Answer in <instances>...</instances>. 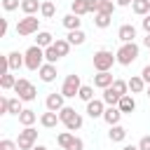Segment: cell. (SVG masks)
<instances>
[{"mask_svg":"<svg viewBox=\"0 0 150 150\" xmlns=\"http://www.w3.org/2000/svg\"><path fill=\"white\" fill-rule=\"evenodd\" d=\"M59 122H61V120H59V112H54V110H47V112L40 115V124H42L45 129H54Z\"/></svg>","mask_w":150,"mask_h":150,"instance_id":"obj_13","label":"cell"},{"mask_svg":"<svg viewBox=\"0 0 150 150\" xmlns=\"http://www.w3.org/2000/svg\"><path fill=\"white\" fill-rule=\"evenodd\" d=\"M80 21H82V19H80L77 14H73V12L63 16V26H66L68 30H75V28H80Z\"/></svg>","mask_w":150,"mask_h":150,"instance_id":"obj_27","label":"cell"},{"mask_svg":"<svg viewBox=\"0 0 150 150\" xmlns=\"http://www.w3.org/2000/svg\"><path fill=\"white\" fill-rule=\"evenodd\" d=\"M19 7H21V0H2L5 12H12V9H19Z\"/></svg>","mask_w":150,"mask_h":150,"instance_id":"obj_39","label":"cell"},{"mask_svg":"<svg viewBox=\"0 0 150 150\" xmlns=\"http://www.w3.org/2000/svg\"><path fill=\"white\" fill-rule=\"evenodd\" d=\"M77 96H80V98H82L84 103H89V101L94 98V87H91V84H82V87H80V94H77Z\"/></svg>","mask_w":150,"mask_h":150,"instance_id":"obj_34","label":"cell"},{"mask_svg":"<svg viewBox=\"0 0 150 150\" xmlns=\"http://www.w3.org/2000/svg\"><path fill=\"white\" fill-rule=\"evenodd\" d=\"M21 103H23V101H21L19 96H16V98H9V115H16V117H19V115H21V110H23V105H21Z\"/></svg>","mask_w":150,"mask_h":150,"instance_id":"obj_35","label":"cell"},{"mask_svg":"<svg viewBox=\"0 0 150 150\" xmlns=\"http://www.w3.org/2000/svg\"><path fill=\"white\" fill-rule=\"evenodd\" d=\"M131 9H134V14L145 16V14H150V0H134L131 2Z\"/></svg>","mask_w":150,"mask_h":150,"instance_id":"obj_19","label":"cell"},{"mask_svg":"<svg viewBox=\"0 0 150 150\" xmlns=\"http://www.w3.org/2000/svg\"><path fill=\"white\" fill-rule=\"evenodd\" d=\"M110 19H112L110 14L96 12V14H94V26H96V28H108V26H110Z\"/></svg>","mask_w":150,"mask_h":150,"instance_id":"obj_28","label":"cell"},{"mask_svg":"<svg viewBox=\"0 0 150 150\" xmlns=\"http://www.w3.org/2000/svg\"><path fill=\"white\" fill-rule=\"evenodd\" d=\"M115 2H117V7H129L134 0H115Z\"/></svg>","mask_w":150,"mask_h":150,"instance_id":"obj_49","label":"cell"},{"mask_svg":"<svg viewBox=\"0 0 150 150\" xmlns=\"http://www.w3.org/2000/svg\"><path fill=\"white\" fill-rule=\"evenodd\" d=\"M120 98H122V96H117V94L112 91V87L103 89V101H105V105H117V103H120Z\"/></svg>","mask_w":150,"mask_h":150,"instance_id":"obj_31","label":"cell"},{"mask_svg":"<svg viewBox=\"0 0 150 150\" xmlns=\"http://www.w3.org/2000/svg\"><path fill=\"white\" fill-rule=\"evenodd\" d=\"M117 38H120L122 42H134V38H136V28H134L131 23H122L120 30H117Z\"/></svg>","mask_w":150,"mask_h":150,"instance_id":"obj_14","label":"cell"},{"mask_svg":"<svg viewBox=\"0 0 150 150\" xmlns=\"http://www.w3.org/2000/svg\"><path fill=\"white\" fill-rule=\"evenodd\" d=\"M16 148H19L16 141H9V138H2L0 141V150H16Z\"/></svg>","mask_w":150,"mask_h":150,"instance_id":"obj_40","label":"cell"},{"mask_svg":"<svg viewBox=\"0 0 150 150\" xmlns=\"http://www.w3.org/2000/svg\"><path fill=\"white\" fill-rule=\"evenodd\" d=\"M143 30H145V33H150V14H145V16H143Z\"/></svg>","mask_w":150,"mask_h":150,"instance_id":"obj_48","label":"cell"},{"mask_svg":"<svg viewBox=\"0 0 150 150\" xmlns=\"http://www.w3.org/2000/svg\"><path fill=\"white\" fill-rule=\"evenodd\" d=\"M14 94H16L21 101H33V98H35V94H38V89H35V84H33L30 80L19 77V80H16V84H14Z\"/></svg>","mask_w":150,"mask_h":150,"instance_id":"obj_4","label":"cell"},{"mask_svg":"<svg viewBox=\"0 0 150 150\" xmlns=\"http://www.w3.org/2000/svg\"><path fill=\"white\" fill-rule=\"evenodd\" d=\"M138 148H141V150H150V136H143V138L138 141Z\"/></svg>","mask_w":150,"mask_h":150,"instance_id":"obj_44","label":"cell"},{"mask_svg":"<svg viewBox=\"0 0 150 150\" xmlns=\"http://www.w3.org/2000/svg\"><path fill=\"white\" fill-rule=\"evenodd\" d=\"M40 14H42L45 19H52V16L56 14V7H54V2H52V0H42V5H40Z\"/></svg>","mask_w":150,"mask_h":150,"instance_id":"obj_26","label":"cell"},{"mask_svg":"<svg viewBox=\"0 0 150 150\" xmlns=\"http://www.w3.org/2000/svg\"><path fill=\"white\" fill-rule=\"evenodd\" d=\"M141 75H143V80H145V82L150 84V63H148V66H145V68L141 70Z\"/></svg>","mask_w":150,"mask_h":150,"instance_id":"obj_46","label":"cell"},{"mask_svg":"<svg viewBox=\"0 0 150 150\" xmlns=\"http://www.w3.org/2000/svg\"><path fill=\"white\" fill-rule=\"evenodd\" d=\"M70 45H82L84 40H87V35H84V30L82 28H75V30H68V38H66Z\"/></svg>","mask_w":150,"mask_h":150,"instance_id":"obj_23","label":"cell"},{"mask_svg":"<svg viewBox=\"0 0 150 150\" xmlns=\"http://www.w3.org/2000/svg\"><path fill=\"white\" fill-rule=\"evenodd\" d=\"M117 108H120L122 112H134V110H136V101H134V96H131V94H124V96L120 98Z\"/></svg>","mask_w":150,"mask_h":150,"instance_id":"obj_18","label":"cell"},{"mask_svg":"<svg viewBox=\"0 0 150 150\" xmlns=\"http://www.w3.org/2000/svg\"><path fill=\"white\" fill-rule=\"evenodd\" d=\"M38 73H40V80H42V82H52V80H56V63L45 61Z\"/></svg>","mask_w":150,"mask_h":150,"instance_id":"obj_9","label":"cell"},{"mask_svg":"<svg viewBox=\"0 0 150 150\" xmlns=\"http://www.w3.org/2000/svg\"><path fill=\"white\" fill-rule=\"evenodd\" d=\"M0 35H7V19H0Z\"/></svg>","mask_w":150,"mask_h":150,"instance_id":"obj_47","label":"cell"},{"mask_svg":"<svg viewBox=\"0 0 150 150\" xmlns=\"http://www.w3.org/2000/svg\"><path fill=\"white\" fill-rule=\"evenodd\" d=\"M33 33H40V19L35 14H26L16 23V35H33Z\"/></svg>","mask_w":150,"mask_h":150,"instance_id":"obj_3","label":"cell"},{"mask_svg":"<svg viewBox=\"0 0 150 150\" xmlns=\"http://www.w3.org/2000/svg\"><path fill=\"white\" fill-rule=\"evenodd\" d=\"M33 150H47V148H45V145H35Z\"/></svg>","mask_w":150,"mask_h":150,"instance_id":"obj_52","label":"cell"},{"mask_svg":"<svg viewBox=\"0 0 150 150\" xmlns=\"http://www.w3.org/2000/svg\"><path fill=\"white\" fill-rule=\"evenodd\" d=\"M80 87H82V82H80V75H68L66 80H63V87H61V94L66 96V98H73V96H77L80 94Z\"/></svg>","mask_w":150,"mask_h":150,"instance_id":"obj_7","label":"cell"},{"mask_svg":"<svg viewBox=\"0 0 150 150\" xmlns=\"http://www.w3.org/2000/svg\"><path fill=\"white\" fill-rule=\"evenodd\" d=\"M23 56H26V68H28V70H40L42 63L47 61V59H45V49L38 47V45L28 47V49L23 52Z\"/></svg>","mask_w":150,"mask_h":150,"instance_id":"obj_1","label":"cell"},{"mask_svg":"<svg viewBox=\"0 0 150 150\" xmlns=\"http://www.w3.org/2000/svg\"><path fill=\"white\" fill-rule=\"evenodd\" d=\"M35 45H38V47H42V49H47L49 45H54V35H52V33H47V30H40V33H38V38H35Z\"/></svg>","mask_w":150,"mask_h":150,"instance_id":"obj_20","label":"cell"},{"mask_svg":"<svg viewBox=\"0 0 150 150\" xmlns=\"http://www.w3.org/2000/svg\"><path fill=\"white\" fill-rule=\"evenodd\" d=\"M98 5H101V0H89V12H98Z\"/></svg>","mask_w":150,"mask_h":150,"instance_id":"obj_45","label":"cell"},{"mask_svg":"<svg viewBox=\"0 0 150 150\" xmlns=\"http://www.w3.org/2000/svg\"><path fill=\"white\" fill-rule=\"evenodd\" d=\"M122 115H124V112H122L117 105H108V108H105V112H103V120L112 127V124H120V117H122Z\"/></svg>","mask_w":150,"mask_h":150,"instance_id":"obj_12","label":"cell"},{"mask_svg":"<svg viewBox=\"0 0 150 150\" xmlns=\"http://www.w3.org/2000/svg\"><path fill=\"white\" fill-rule=\"evenodd\" d=\"M108 138H110L112 143H122V141L127 138V129H124L122 124H112L110 131H108Z\"/></svg>","mask_w":150,"mask_h":150,"instance_id":"obj_15","label":"cell"},{"mask_svg":"<svg viewBox=\"0 0 150 150\" xmlns=\"http://www.w3.org/2000/svg\"><path fill=\"white\" fill-rule=\"evenodd\" d=\"M40 0H21V12L23 14H35V12H40Z\"/></svg>","mask_w":150,"mask_h":150,"instance_id":"obj_24","label":"cell"},{"mask_svg":"<svg viewBox=\"0 0 150 150\" xmlns=\"http://www.w3.org/2000/svg\"><path fill=\"white\" fill-rule=\"evenodd\" d=\"M145 94H148V98H150V84H148V89H145Z\"/></svg>","mask_w":150,"mask_h":150,"instance_id":"obj_53","label":"cell"},{"mask_svg":"<svg viewBox=\"0 0 150 150\" xmlns=\"http://www.w3.org/2000/svg\"><path fill=\"white\" fill-rule=\"evenodd\" d=\"M35 120H38L35 110H28V108H23V110H21V115H19V122H21L23 127H33V124H35Z\"/></svg>","mask_w":150,"mask_h":150,"instance_id":"obj_21","label":"cell"},{"mask_svg":"<svg viewBox=\"0 0 150 150\" xmlns=\"http://www.w3.org/2000/svg\"><path fill=\"white\" fill-rule=\"evenodd\" d=\"M63 98H66L63 94H56V91H54V94H49V96H47V101H45V103H47V110L59 112V110L66 105V103H63Z\"/></svg>","mask_w":150,"mask_h":150,"instance_id":"obj_11","label":"cell"},{"mask_svg":"<svg viewBox=\"0 0 150 150\" xmlns=\"http://www.w3.org/2000/svg\"><path fill=\"white\" fill-rule=\"evenodd\" d=\"M75 112H77L75 108H70V105H63V108L59 110V120H61V122L66 124V122H68V120H70V117H73Z\"/></svg>","mask_w":150,"mask_h":150,"instance_id":"obj_37","label":"cell"},{"mask_svg":"<svg viewBox=\"0 0 150 150\" xmlns=\"http://www.w3.org/2000/svg\"><path fill=\"white\" fill-rule=\"evenodd\" d=\"M122 150H141V148H138V145H124Z\"/></svg>","mask_w":150,"mask_h":150,"instance_id":"obj_51","label":"cell"},{"mask_svg":"<svg viewBox=\"0 0 150 150\" xmlns=\"http://www.w3.org/2000/svg\"><path fill=\"white\" fill-rule=\"evenodd\" d=\"M110 87H112V91H115L117 96H124V94H129V80H115Z\"/></svg>","mask_w":150,"mask_h":150,"instance_id":"obj_29","label":"cell"},{"mask_svg":"<svg viewBox=\"0 0 150 150\" xmlns=\"http://www.w3.org/2000/svg\"><path fill=\"white\" fill-rule=\"evenodd\" d=\"M68 150H84V141H82V138H75L73 145H70Z\"/></svg>","mask_w":150,"mask_h":150,"instance_id":"obj_43","label":"cell"},{"mask_svg":"<svg viewBox=\"0 0 150 150\" xmlns=\"http://www.w3.org/2000/svg\"><path fill=\"white\" fill-rule=\"evenodd\" d=\"M115 61H117V56H112V52H108V49H98L94 54V68L96 70H110Z\"/></svg>","mask_w":150,"mask_h":150,"instance_id":"obj_5","label":"cell"},{"mask_svg":"<svg viewBox=\"0 0 150 150\" xmlns=\"http://www.w3.org/2000/svg\"><path fill=\"white\" fill-rule=\"evenodd\" d=\"M129 89H131L134 94H143V91L148 89V82L143 80V75H134V77L129 80Z\"/></svg>","mask_w":150,"mask_h":150,"instance_id":"obj_16","label":"cell"},{"mask_svg":"<svg viewBox=\"0 0 150 150\" xmlns=\"http://www.w3.org/2000/svg\"><path fill=\"white\" fill-rule=\"evenodd\" d=\"M12 68H9V61H7V56H0V75H5V73H9Z\"/></svg>","mask_w":150,"mask_h":150,"instance_id":"obj_42","label":"cell"},{"mask_svg":"<svg viewBox=\"0 0 150 150\" xmlns=\"http://www.w3.org/2000/svg\"><path fill=\"white\" fill-rule=\"evenodd\" d=\"M115 7H117V2H112V0H101V5H98V12H103V14H110V16H112Z\"/></svg>","mask_w":150,"mask_h":150,"instance_id":"obj_36","label":"cell"},{"mask_svg":"<svg viewBox=\"0 0 150 150\" xmlns=\"http://www.w3.org/2000/svg\"><path fill=\"white\" fill-rule=\"evenodd\" d=\"M45 59H47V61H49V63H56V61H59V59H61V56H59V52H56V47H54V45H49V47H47V49H45Z\"/></svg>","mask_w":150,"mask_h":150,"instance_id":"obj_38","label":"cell"},{"mask_svg":"<svg viewBox=\"0 0 150 150\" xmlns=\"http://www.w3.org/2000/svg\"><path fill=\"white\" fill-rule=\"evenodd\" d=\"M7 61H9V68L12 70H19L21 66H26V56L19 54V52H9L7 54Z\"/></svg>","mask_w":150,"mask_h":150,"instance_id":"obj_17","label":"cell"},{"mask_svg":"<svg viewBox=\"0 0 150 150\" xmlns=\"http://www.w3.org/2000/svg\"><path fill=\"white\" fill-rule=\"evenodd\" d=\"M75 138H77V136H75L73 131H63V134H59V136H56V143H59L63 150H68V148L73 145V141H75Z\"/></svg>","mask_w":150,"mask_h":150,"instance_id":"obj_22","label":"cell"},{"mask_svg":"<svg viewBox=\"0 0 150 150\" xmlns=\"http://www.w3.org/2000/svg\"><path fill=\"white\" fill-rule=\"evenodd\" d=\"M54 47H56L59 56H68V52H70V42L63 40V38H56V40H54Z\"/></svg>","mask_w":150,"mask_h":150,"instance_id":"obj_30","label":"cell"},{"mask_svg":"<svg viewBox=\"0 0 150 150\" xmlns=\"http://www.w3.org/2000/svg\"><path fill=\"white\" fill-rule=\"evenodd\" d=\"M66 129H68V131H77V129H82V115L75 112V115L66 122Z\"/></svg>","mask_w":150,"mask_h":150,"instance_id":"obj_32","label":"cell"},{"mask_svg":"<svg viewBox=\"0 0 150 150\" xmlns=\"http://www.w3.org/2000/svg\"><path fill=\"white\" fill-rule=\"evenodd\" d=\"M0 115H9V98L7 96L0 98Z\"/></svg>","mask_w":150,"mask_h":150,"instance_id":"obj_41","label":"cell"},{"mask_svg":"<svg viewBox=\"0 0 150 150\" xmlns=\"http://www.w3.org/2000/svg\"><path fill=\"white\" fill-rule=\"evenodd\" d=\"M112 82H115V80H112V75H110L108 70H98V73L94 75V87H98V89H108Z\"/></svg>","mask_w":150,"mask_h":150,"instance_id":"obj_10","label":"cell"},{"mask_svg":"<svg viewBox=\"0 0 150 150\" xmlns=\"http://www.w3.org/2000/svg\"><path fill=\"white\" fill-rule=\"evenodd\" d=\"M70 9H73V14L82 16V14H87V12H89V0H73Z\"/></svg>","mask_w":150,"mask_h":150,"instance_id":"obj_25","label":"cell"},{"mask_svg":"<svg viewBox=\"0 0 150 150\" xmlns=\"http://www.w3.org/2000/svg\"><path fill=\"white\" fill-rule=\"evenodd\" d=\"M117 63L122 66H131L136 59H138V45L136 42H122V47L117 49Z\"/></svg>","mask_w":150,"mask_h":150,"instance_id":"obj_2","label":"cell"},{"mask_svg":"<svg viewBox=\"0 0 150 150\" xmlns=\"http://www.w3.org/2000/svg\"><path fill=\"white\" fill-rule=\"evenodd\" d=\"M103 112H105V101H103V98H91V101L87 103V115H89L91 120L103 117Z\"/></svg>","mask_w":150,"mask_h":150,"instance_id":"obj_8","label":"cell"},{"mask_svg":"<svg viewBox=\"0 0 150 150\" xmlns=\"http://www.w3.org/2000/svg\"><path fill=\"white\" fill-rule=\"evenodd\" d=\"M14 84H16V77H14L12 73L0 75V87H2V89H14Z\"/></svg>","mask_w":150,"mask_h":150,"instance_id":"obj_33","label":"cell"},{"mask_svg":"<svg viewBox=\"0 0 150 150\" xmlns=\"http://www.w3.org/2000/svg\"><path fill=\"white\" fill-rule=\"evenodd\" d=\"M16 143H19L21 150H33L35 143H38V131H35L33 127H23V131H19Z\"/></svg>","mask_w":150,"mask_h":150,"instance_id":"obj_6","label":"cell"},{"mask_svg":"<svg viewBox=\"0 0 150 150\" xmlns=\"http://www.w3.org/2000/svg\"><path fill=\"white\" fill-rule=\"evenodd\" d=\"M143 45L150 49V33H145V38H143Z\"/></svg>","mask_w":150,"mask_h":150,"instance_id":"obj_50","label":"cell"}]
</instances>
